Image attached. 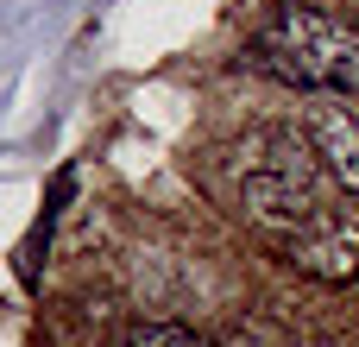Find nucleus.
I'll list each match as a JSON object with an SVG mask.
<instances>
[{"mask_svg": "<svg viewBox=\"0 0 359 347\" xmlns=\"http://www.w3.org/2000/svg\"><path fill=\"white\" fill-rule=\"evenodd\" d=\"M227 171H233V196H240V215L259 228V240H271L278 253L309 234L347 190L322 171V158L309 152L303 133L290 126H259L246 133L233 152H227Z\"/></svg>", "mask_w": 359, "mask_h": 347, "instance_id": "nucleus-1", "label": "nucleus"}, {"mask_svg": "<svg viewBox=\"0 0 359 347\" xmlns=\"http://www.w3.org/2000/svg\"><path fill=\"white\" fill-rule=\"evenodd\" d=\"M252 63L271 70L278 82L353 101L359 95V25L322 13V6H278L252 38Z\"/></svg>", "mask_w": 359, "mask_h": 347, "instance_id": "nucleus-2", "label": "nucleus"}, {"mask_svg": "<svg viewBox=\"0 0 359 347\" xmlns=\"http://www.w3.org/2000/svg\"><path fill=\"white\" fill-rule=\"evenodd\" d=\"M284 259H290L297 272L322 278V284L359 278V209H353V196H341L309 234H297V240L284 247Z\"/></svg>", "mask_w": 359, "mask_h": 347, "instance_id": "nucleus-3", "label": "nucleus"}, {"mask_svg": "<svg viewBox=\"0 0 359 347\" xmlns=\"http://www.w3.org/2000/svg\"><path fill=\"white\" fill-rule=\"evenodd\" d=\"M303 139H309V152L322 158V171H328L347 196H359V114L341 95H316V101H309Z\"/></svg>", "mask_w": 359, "mask_h": 347, "instance_id": "nucleus-4", "label": "nucleus"}, {"mask_svg": "<svg viewBox=\"0 0 359 347\" xmlns=\"http://www.w3.org/2000/svg\"><path fill=\"white\" fill-rule=\"evenodd\" d=\"M120 347H208V341L189 335V329H177V322H151V329H133Z\"/></svg>", "mask_w": 359, "mask_h": 347, "instance_id": "nucleus-5", "label": "nucleus"}]
</instances>
